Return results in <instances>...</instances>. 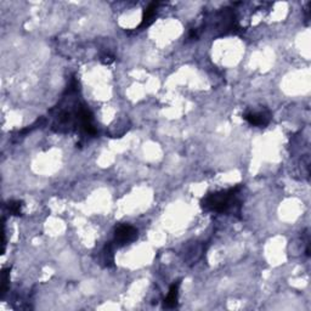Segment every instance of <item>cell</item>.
I'll list each match as a JSON object with an SVG mask.
<instances>
[{"label":"cell","instance_id":"7a4b0ae2","mask_svg":"<svg viewBox=\"0 0 311 311\" xmlns=\"http://www.w3.org/2000/svg\"><path fill=\"white\" fill-rule=\"evenodd\" d=\"M137 238V230L132 225H119L115 231L113 244L117 247H123L130 244Z\"/></svg>","mask_w":311,"mask_h":311},{"label":"cell","instance_id":"3957f363","mask_svg":"<svg viewBox=\"0 0 311 311\" xmlns=\"http://www.w3.org/2000/svg\"><path fill=\"white\" fill-rule=\"evenodd\" d=\"M244 120L253 127L264 128L270 123L271 115L269 111H251L243 115Z\"/></svg>","mask_w":311,"mask_h":311},{"label":"cell","instance_id":"277c9868","mask_svg":"<svg viewBox=\"0 0 311 311\" xmlns=\"http://www.w3.org/2000/svg\"><path fill=\"white\" fill-rule=\"evenodd\" d=\"M181 282L180 281H176V282L173 283L169 288V292H168L167 297L164 298V302H163V305H164L165 309H174L177 305V299H179V288Z\"/></svg>","mask_w":311,"mask_h":311},{"label":"cell","instance_id":"5b68a950","mask_svg":"<svg viewBox=\"0 0 311 311\" xmlns=\"http://www.w3.org/2000/svg\"><path fill=\"white\" fill-rule=\"evenodd\" d=\"M158 6H159V2L155 1L149 4V6L145 9L144 15H142V21L140 23L139 28H144V27H149L152 22L155 21V17H156V12H157Z\"/></svg>","mask_w":311,"mask_h":311},{"label":"cell","instance_id":"52a82bcc","mask_svg":"<svg viewBox=\"0 0 311 311\" xmlns=\"http://www.w3.org/2000/svg\"><path fill=\"white\" fill-rule=\"evenodd\" d=\"M7 211L11 215L15 216H19L22 215V208H23V202L22 201H10L9 203L6 204Z\"/></svg>","mask_w":311,"mask_h":311},{"label":"cell","instance_id":"6da1fadb","mask_svg":"<svg viewBox=\"0 0 311 311\" xmlns=\"http://www.w3.org/2000/svg\"><path fill=\"white\" fill-rule=\"evenodd\" d=\"M242 190V185L231 187L228 190H221L218 192H212L204 196L201 201V207L206 212L213 213H233L239 214L241 201L238 196Z\"/></svg>","mask_w":311,"mask_h":311},{"label":"cell","instance_id":"8992f818","mask_svg":"<svg viewBox=\"0 0 311 311\" xmlns=\"http://www.w3.org/2000/svg\"><path fill=\"white\" fill-rule=\"evenodd\" d=\"M102 259L103 263L108 268L115 266V253H113V242H108L102 251Z\"/></svg>","mask_w":311,"mask_h":311},{"label":"cell","instance_id":"ba28073f","mask_svg":"<svg viewBox=\"0 0 311 311\" xmlns=\"http://www.w3.org/2000/svg\"><path fill=\"white\" fill-rule=\"evenodd\" d=\"M10 270H11V269L6 268L4 269L1 272V298L4 297L5 293H6L7 291V283H9L10 281Z\"/></svg>","mask_w":311,"mask_h":311}]
</instances>
